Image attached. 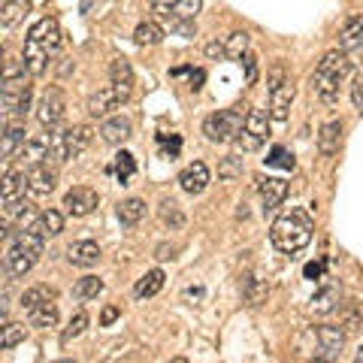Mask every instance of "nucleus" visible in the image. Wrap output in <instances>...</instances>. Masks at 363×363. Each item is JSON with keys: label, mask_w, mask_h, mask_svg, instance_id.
Masks as SVG:
<instances>
[{"label": "nucleus", "mask_w": 363, "mask_h": 363, "mask_svg": "<svg viewBox=\"0 0 363 363\" xmlns=\"http://www.w3.org/2000/svg\"><path fill=\"white\" fill-rule=\"evenodd\" d=\"M124 104V97H121V91L116 85H109V88H100L97 94H91L88 97V116L91 118H106L112 109H118Z\"/></svg>", "instance_id": "12"}, {"label": "nucleus", "mask_w": 363, "mask_h": 363, "mask_svg": "<svg viewBox=\"0 0 363 363\" xmlns=\"http://www.w3.org/2000/svg\"><path fill=\"white\" fill-rule=\"evenodd\" d=\"M133 40H136V45H157L164 40V28L155 25V21H140L133 30Z\"/></svg>", "instance_id": "31"}, {"label": "nucleus", "mask_w": 363, "mask_h": 363, "mask_svg": "<svg viewBox=\"0 0 363 363\" xmlns=\"http://www.w3.org/2000/svg\"><path fill=\"white\" fill-rule=\"evenodd\" d=\"M21 339H25V324H6L4 333H0V348L9 351V348H16Z\"/></svg>", "instance_id": "39"}, {"label": "nucleus", "mask_w": 363, "mask_h": 363, "mask_svg": "<svg viewBox=\"0 0 363 363\" xmlns=\"http://www.w3.org/2000/svg\"><path fill=\"white\" fill-rule=\"evenodd\" d=\"M21 157H25V164H30V167L45 164L52 157V133H37L33 140H28L25 149H21Z\"/></svg>", "instance_id": "17"}, {"label": "nucleus", "mask_w": 363, "mask_h": 363, "mask_svg": "<svg viewBox=\"0 0 363 363\" xmlns=\"http://www.w3.org/2000/svg\"><path fill=\"white\" fill-rule=\"evenodd\" d=\"M64 116H67L64 91L61 88L43 91V97H40V104H37V121L43 124L45 130H52V128H58V124L64 121Z\"/></svg>", "instance_id": "7"}, {"label": "nucleus", "mask_w": 363, "mask_h": 363, "mask_svg": "<svg viewBox=\"0 0 363 363\" xmlns=\"http://www.w3.org/2000/svg\"><path fill=\"white\" fill-rule=\"evenodd\" d=\"M28 40L40 43L45 52H49V55H55V52L61 49V28H58V21H55V18H40L37 25L30 28Z\"/></svg>", "instance_id": "13"}, {"label": "nucleus", "mask_w": 363, "mask_h": 363, "mask_svg": "<svg viewBox=\"0 0 363 363\" xmlns=\"http://www.w3.org/2000/svg\"><path fill=\"white\" fill-rule=\"evenodd\" d=\"M25 118H9L6 121V128H4V161H9V157H13L18 149H25Z\"/></svg>", "instance_id": "19"}, {"label": "nucleus", "mask_w": 363, "mask_h": 363, "mask_svg": "<svg viewBox=\"0 0 363 363\" xmlns=\"http://www.w3.org/2000/svg\"><path fill=\"white\" fill-rule=\"evenodd\" d=\"M227 58L230 61H242L245 55H248V33L245 30H236V33H230L227 37Z\"/></svg>", "instance_id": "37"}, {"label": "nucleus", "mask_w": 363, "mask_h": 363, "mask_svg": "<svg viewBox=\"0 0 363 363\" xmlns=\"http://www.w3.org/2000/svg\"><path fill=\"white\" fill-rule=\"evenodd\" d=\"M130 133H133V124L124 116H112L104 121V128H100V136H104V143H109V145H124L130 140Z\"/></svg>", "instance_id": "18"}, {"label": "nucleus", "mask_w": 363, "mask_h": 363, "mask_svg": "<svg viewBox=\"0 0 363 363\" xmlns=\"http://www.w3.org/2000/svg\"><path fill=\"white\" fill-rule=\"evenodd\" d=\"M55 188H58V169L49 167V161L28 169V191L33 200H45Z\"/></svg>", "instance_id": "8"}, {"label": "nucleus", "mask_w": 363, "mask_h": 363, "mask_svg": "<svg viewBox=\"0 0 363 363\" xmlns=\"http://www.w3.org/2000/svg\"><path fill=\"white\" fill-rule=\"evenodd\" d=\"M248 109L245 106H230V109H218L203 121V133L209 143H233L240 136L242 124H245Z\"/></svg>", "instance_id": "4"}, {"label": "nucleus", "mask_w": 363, "mask_h": 363, "mask_svg": "<svg viewBox=\"0 0 363 363\" xmlns=\"http://www.w3.org/2000/svg\"><path fill=\"white\" fill-rule=\"evenodd\" d=\"M339 145H342V121H327L318 133V152L330 157L339 152Z\"/></svg>", "instance_id": "22"}, {"label": "nucleus", "mask_w": 363, "mask_h": 363, "mask_svg": "<svg viewBox=\"0 0 363 363\" xmlns=\"http://www.w3.org/2000/svg\"><path fill=\"white\" fill-rule=\"evenodd\" d=\"M85 327H88V315H85V312H76V315L70 318V327H67V330H64V342H70V339L82 336Z\"/></svg>", "instance_id": "43"}, {"label": "nucleus", "mask_w": 363, "mask_h": 363, "mask_svg": "<svg viewBox=\"0 0 363 363\" xmlns=\"http://www.w3.org/2000/svg\"><path fill=\"white\" fill-rule=\"evenodd\" d=\"M25 194H30L28 191V176L21 173V169H9V173L4 176V191H0V203H4V221L6 224L28 212Z\"/></svg>", "instance_id": "6"}, {"label": "nucleus", "mask_w": 363, "mask_h": 363, "mask_svg": "<svg viewBox=\"0 0 363 363\" xmlns=\"http://www.w3.org/2000/svg\"><path fill=\"white\" fill-rule=\"evenodd\" d=\"M67 260H70L73 267H79V269L97 267V260H100V245L91 242V240H79V242H73L70 248H67Z\"/></svg>", "instance_id": "15"}, {"label": "nucleus", "mask_w": 363, "mask_h": 363, "mask_svg": "<svg viewBox=\"0 0 363 363\" xmlns=\"http://www.w3.org/2000/svg\"><path fill=\"white\" fill-rule=\"evenodd\" d=\"M157 215H161V221L169 227V230H179L182 224H185V212L176 200H161V206H157Z\"/></svg>", "instance_id": "33"}, {"label": "nucleus", "mask_w": 363, "mask_h": 363, "mask_svg": "<svg viewBox=\"0 0 363 363\" xmlns=\"http://www.w3.org/2000/svg\"><path fill=\"white\" fill-rule=\"evenodd\" d=\"M121 315V309H118V306H106V309H104V315H100V324H104V327H109V324H116V318Z\"/></svg>", "instance_id": "49"}, {"label": "nucleus", "mask_w": 363, "mask_h": 363, "mask_svg": "<svg viewBox=\"0 0 363 363\" xmlns=\"http://www.w3.org/2000/svg\"><path fill=\"white\" fill-rule=\"evenodd\" d=\"M336 303H339V291L333 285H327L312 297V312L315 315H327V312L336 309Z\"/></svg>", "instance_id": "34"}, {"label": "nucleus", "mask_w": 363, "mask_h": 363, "mask_svg": "<svg viewBox=\"0 0 363 363\" xmlns=\"http://www.w3.org/2000/svg\"><path fill=\"white\" fill-rule=\"evenodd\" d=\"M161 288H164V272H161V269H149V272H145V276L133 285V297H136V300H149V297H155V294L161 291Z\"/></svg>", "instance_id": "25"}, {"label": "nucleus", "mask_w": 363, "mask_h": 363, "mask_svg": "<svg viewBox=\"0 0 363 363\" xmlns=\"http://www.w3.org/2000/svg\"><path fill=\"white\" fill-rule=\"evenodd\" d=\"M242 64H245V82L252 85L255 79H257V58H255V55H245Z\"/></svg>", "instance_id": "47"}, {"label": "nucleus", "mask_w": 363, "mask_h": 363, "mask_svg": "<svg viewBox=\"0 0 363 363\" xmlns=\"http://www.w3.org/2000/svg\"><path fill=\"white\" fill-rule=\"evenodd\" d=\"M267 294H269V285H267V279H260V276H248L242 281V297L248 306H260L267 300Z\"/></svg>", "instance_id": "29"}, {"label": "nucleus", "mask_w": 363, "mask_h": 363, "mask_svg": "<svg viewBox=\"0 0 363 363\" xmlns=\"http://www.w3.org/2000/svg\"><path fill=\"white\" fill-rule=\"evenodd\" d=\"M315 336H318V342H321V357L333 360V357L342 354V348H345V330L342 327H318Z\"/></svg>", "instance_id": "16"}, {"label": "nucleus", "mask_w": 363, "mask_h": 363, "mask_svg": "<svg viewBox=\"0 0 363 363\" xmlns=\"http://www.w3.org/2000/svg\"><path fill=\"white\" fill-rule=\"evenodd\" d=\"M109 79H112V85L121 91V97L130 100V94H133V67H130V61H124V58L112 61L109 64Z\"/></svg>", "instance_id": "21"}, {"label": "nucleus", "mask_w": 363, "mask_h": 363, "mask_svg": "<svg viewBox=\"0 0 363 363\" xmlns=\"http://www.w3.org/2000/svg\"><path fill=\"white\" fill-rule=\"evenodd\" d=\"M200 6H203V0H179V6H176V18L182 21H194L197 13H200Z\"/></svg>", "instance_id": "41"}, {"label": "nucleus", "mask_w": 363, "mask_h": 363, "mask_svg": "<svg viewBox=\"0 0 363 363\" xmlns=\"http://www.w3.org/2000/svg\"><path fill=\"white\" fill-rule=\"evenodd\" d=\"M176 252H179L176 245H157L155 257H157V260H173V257H176Z\"/></svg>", "instance_id": "50"}, {"label": "nucleus", "mask_w": 363, "mask_h": 363, "mask_svg": "<svg viewBox=\"0 0 363 363\" xmlns=\"http://www.w3.org/2000/svg\"><path fill=\"white\" fill-rule=\"evenodd\" d=\"M291 104H294V85H291V82L272 88V91H269V118L285 121Z\"/></svg>", "instance_id": "20"}, {"label": "nucleus", "mask_w": 363, "mask_h": 363, "mask_svg": "<svg viewBox=\"0 0 363 363\" xmlns=\"http://www.w3.org/2000/svg\"><path fill=\"white\" fill-rule=\"evenodd\" d=\"M30 327H55L58 324V303H43L40 309H33L30 315Z\"/></svg>", "instance_id": "35"}, {"label": "nucleus", "mask_w": 363, "mask_h": 363, "mask_svg": "<svg viewBox=\"0 0 363 363\" xmlns=\"http://www.w3.org/2000/svg\"><path fill=\"white\" fill-rule=\"evenodd\" d=\"M100 294H104V279H97V276L79 279L76 288H73V297H76V300H97Z\"/></svg>", "instance_id": "32"}, {"label": "nucleus", "mask_w": 363, "mask_h": 363, "mask_svg": "<svg viewBox=\"0 0 363 363\" xmlns=\"http://www.w3.org/2000/svg\"><path fill=\"white\" fill-rule=\"evenodd\" d=\"M176 6H179V0H152V9H155V13L157 16H173L176 13Z\"/></svg>", "instance_id": "44"}, {"label": "nucleus", "mask_w": 363, "mask_h": 363, "mask_svg": "<svg viewBox=\"0 0 363 363\" xmlns=\"http://www.w3.org/2000/svg\"><path fill=\"white\" fill-rule=\"evenodd\" d=\"M339 45H342V52H354V49L363 52V16L345 21L342 33H339Z\"/></svg>", "instance_id": "24"}, {"label": "nucleus", "mask_w": 363, "mask_h": 363, "mask_svg": "<svg viewBox=\"0 0 363 363\" xmlns=\"http://www.w3.org/2000/svg\"><path fill=\"white\" fill-rule=\"evenodd\" d=\"M209 167L203 164V161H194V164H188L185 169L179 173V185H182V191L185 194H191V197H197V194H203V191L209 188Z\"/></svg>", "instance_id": "11"}, {"label": "nucleus", "mask_w": 363, "mask_h": 363, "mask_svg": "<svg viewBox=\"0 0 363 363\" xmlns=\"http://www.w3.org/2000/svg\"><path fill=\"white\" fill-rule=\"evenodd\" d=\"M312 230H315L312 215L306 209H291V212L281 215V218L272 221L269 242L281 255H297L312 242Z\"/></svg>", "instance_id": "1"}, {"label": "nucleus", "mask_w": 363, "mask_h": 363, "mask_svg": "<svg viewBox=\"0 0 363 363\" xmlns=\"http://www.w3.org/2000/svg\"><path fill=\"white\" fill-rule=\"evenodd\" d=\"M206 58H212V61H218V58H227V45H224V43H218V40L206 43Z\"/></svg>", "instance_id": "46"}, {"label": "nucleus", "mask_w": 363, "mask_h": 363, "mask_svg": "<svg viewBox=\"0 0 363 363\" xmlns=\"http://www.w3.org/2000/svg\"><path fill=\"white\" fill-rule=\"evenodd\" d=\"M30 9V0H4V9H0V25H4L6 30L16 28L21 18H25V13Z\"/></svg>", "instance_id": "27"}, {"label": "nucleus", "mask_w": 363, "mask_h": 363, "mask_svg": "<svg viewBox=\"0 0 363 363\" xmlns=\"http://www.w3.org/2000/svg\"><path fill=\"white\" fill-rule=\"evenodd\" d=\"M269 164H276V167H294V157L285 152V149H272V155H269Z\"/></svg>", "instance_id": "45"}, {"label": "nucleus", "mask_w": 363, "mask_h": 363, "mask_svg": "<svg viewBox=\"0 0 363 363\" xmlns=\"http://www.w3.org/2000/svg\"><path fill=\"white\" fill-rule=\"evenodd\" d=\"M285 82H291V76H288V70H285V64H272V67H269V73H267V91L279 88V85H285Z\"/></svg>", "instance_id": "42"}, {"label": "nucleus", "mask_w": 363, "mask_h": 363, "mask_svg": "<svg viewBox=\"0 0 363 363\" xmlns=\"http://www.w3.org/2000/svg\"><path fill=\"white\" fill-rule=\"evenodd\" d=\"M91 136H94V130H91L88 124H76V128L55 130V133H52V161H55V164L76 161V157L88 149Z\"/></svg>", "instance_id": "5"}, {"label": "nucleus", "mask_w": 363, "mask_h": 363, "mask_svg": "<svg viewBox=\"0 0 363 363\" xmlns=\"http://www.w3.org/2000/svg\"><path fill=\"white\" fill-rule=\"evenodd\" d=\"M133 169H136L133 155H130V152H118V155H116V176H118L121 185H128V179L133 176Z\"/></svg>", "instance_id": "40"}, {"label": "nucleus", "mask_w": 363, "mask_h": 363, "mask_svg": "<svg viewBox=\"0 0 363 363\" xmlns=\"http://www.w3.org/2000/svg\"><path fill=\"white\" fill-rule=\"evenodd\" d=\"M351 100H354V106L363 112V76H357L354 85H351Z\"/></svg>", "instance_id": "48"}, {"label": "nucleus", "mask_w": 363, "mask_h": 363, "mask_svg": "<svg viewBox=\"0 0 363 363\" xmlns=\"http://www.w3.org/2000/svg\"><path fill=\"white\" fill-rule=\"evenodd\" d=\"M145 218V203L140 197H128V200H121L118 203V221L124 227H133V224H140Z\"/></svg>", "instance_id": "26"}, {"label": "nucleus", "mask_w": 363, "mask_h": 363, "mask_svg": "<svg viewBox=\"0 0 363 363\" xmlns=\"http://www.w3.org/2000/svg\"><path fill=\"white\" fill-rule=\"evenodd\" d=\"M30 70L25 61L9 58L4 67V116L6 118H25L30 112Z\"/></svg>", "instance_id": "2"}, {"label": "nucleus", "mask_w": 363, "mask_h": 363, "mask_svg": "<svg viewBox=\"0 0 363 363\" xmlns=\"http://www.w3.org/2000/svg\"><path fill=\"white\" fill-rule=\"evenodd\" d=\"M242 130H245V133H252L255 140L267 143V136H269V118H267V116H264V112H260V109H248V116H245Z\"/></svg>", "instance_id": "30"}, {"label": "nucleus", "mask_w": 363, "mask_h": 363, "mask_svg": "<svg viewBox=\"0 0 363 363\" xmlns=\"http://www.w3.org/2000/svg\"><path fill=\"white\" fill-rule=\"evenodd\" d=\"M242 176V157L240 155H227L224 161L218 164V179L221 182H233V179H240Z\"/></svg>", "instance_id": "38"}, {"label": "nucleus", "mask_w": 363, "mask_h": 363, "mask_svg": "<svg viewBox=\"0 0 363 363\" xmlns=\"http://www.w3.org/2000/svg\"><path fill=\"white\" fill-rule=\"evenodd\" d=\"M97 203H100L97 191L85 188V185H76L64 194V209H67V215H73V218H85V215H91L97 209Z\"/></svg>", "instance_id": "9"}, {"label": "nucleus", "mask_w": 363, "mask_h": 363, "mask_svg": "<svg viewBox=\"0 0 363 363\" xmlns=\"http://www.w3.org/2000/svg\"><path fill=\"white\" fill-rule=\"evenodd\" d=\"M37 260H40V255H33L30 248H25L21 242L13 240V245H9V252H6V272L9 276H16V279H21V276H28V272L33 269Z\"/></svg>", "instance_id": "14"}, {"label": "nucleus", "mask_w": 363, "mask_h": 363, "mask_svg": "<svg viewBox=\"0 0 363 363\" xmlns=\"http://www.w3.org/2000/svg\"><path fill=\"white\" fill-rule=\"evenodd\" d=\"M351 73V61L348 52H327L321 61H318V70L312 73V91L321 104H336L339 100V85L348 79Z\"/></svg>", "instance_id": "3"}, {"label": "nucleus", "mask_w": 363, "mask_h": 363, "mask_svg": "<svg viewBox=\"0 0 363 363\" xmlns=\"http://www.w3.org/2000/svg\"><path fill=\"white\" fill-rule=\"evenodd\" d=\"M257 194L264 200V212L279 209L288 197V182L279 179V176H260L257 179Z\"/></svg>", "instance_id": "10"}, {"label": "nucleus", "mask_w": 363, "mask_h": 363, "mask_svg": "<svg viewBox=\"0 0 363 363\" xmlns=\"http://www.w3.org/2000/svg\"><path fill=\"white\" fill-rule=\"evenodd\" d=\"M360 324H363V303L360 300H348L342 306V330L345 333H354Z\"/></svg>", "instance_id": "36"}, {"label": "nucleus", "mask_w": 363, "mask_h": 363, "mask_svg": "<svg viewBox=\"0 0 363 363\" xmlns=\"http://www.w3.org/2000/svg\"><path fill=\"white\" fill-rule=\"evenodd\" d=\"M37 230L45 236V240H49V236L64 233V215L58 209H43L37 215Z\"/></svg>", "instance_id": "28"}, {"label": "nucleus", "mask_w": 363, "mask_h": 363, "mask_svg": "<svg viewBox=\"0 0 363 363\" xmlns=\"http://www.w3.org/2000/svg\"><path fill=\"white\" fill-rule=\"evenodd\" d=\"M52 300H58V291L49 288V285H33V288H28L25 294H21L18 306H21V309H25V312L30 315L33 309H40L43 303H52Z\"/></svg>", "instance_id": "23"}]
</instances>
